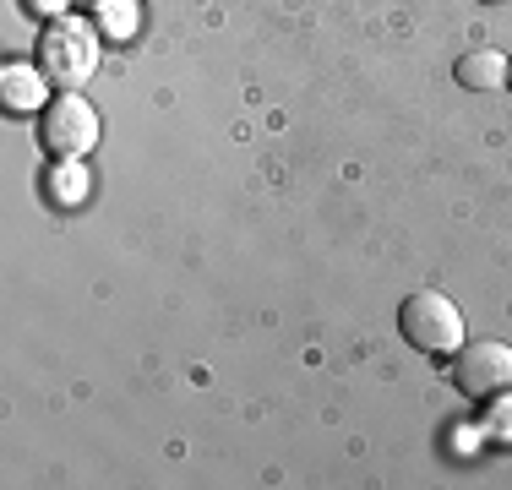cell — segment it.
Here are the masks:
<instances>
[{
	"mask_svg": "<svg viewBox=\"0 0 512 490\" xmlns=\"http://www.w3.org/2000/svg\"><path fill=\"white\" fill-rule=\"evenodd\" d=\"M99 28L93 22H82V17H60L44 28V39H39V71L55 82L60 93H77L82 82L99 71Z\"/></svg>",
	"mask_w": 512,
	"mask_h": 490,
	"instance_id": "cell-1",
	"label": "cell"
},
{
	"mask_svg": "<svg viewBox=\"0 0 512 490\" xmlns=\"http://www.w3.org/2000/svg\"><path fill=\"white\" fill-rule=\"evenodd\" d=\"M398 333H404L409 349H420V354H458L463 349V316L447 294L420 289L398 305Z\"/></svg>",
	"mask_w": 512,
	"mask_h": 490,
	"instance_id": "cell-2",
	"label": "cell"
},
{
	"mask_svg": "<svg viewBox=\"0 0 512 490\" xmlns=\"http://www.w3.org/2000/svg\"><path fill=\"white\" fill-rule=\"evenodd\" d=\"M39 137L55 158H82L93 142H99V109H93L82 93H55L50 104H44Z\"/></svg>",
	"mask_w": 512,
	"mask_h": 490,
	"instance_id": "cell-3",
	"label": "cell"
},
{
	"mask_svg": "<svg viewBox=\"0 0 512 490\" xmlns=\"http://www.w3.org/2000/svg\"><path fill=\"white\" fill-rule=\"evenodd\" d=\"M453 382H458V392H469L474 403L502 398V392H512V349L496 338L463 343L453 354Z\"/></svg>",
	"mask_w": 512,
	"mask_h": 490,
	"instance_id": "cell-4",
	"label": "cell"
},
{
	"mask_svg": "<svg viewBox=\"0 0 512 490\" xmlns=\"http://www.w3.org/2000/svg\"><path fill=\"white\" fill-rule=\"evenodd\" d=\"M0 98H6V109H17V115H33V109L50 104V77L33 66H6L0 71Z\"/></svg>",
	"mask_w": 512,
	"mask_h": 490,
	"instance_id": "cell-5",
	"label": "cell"
},
{
	"mask_svg": "<svg viewBox=\"0 0 512 490\" xmlns=\"http://www.w3.org/2000/svg\"><path fill=\"white\" fill-rule=\"evenodd\" d=\"M453 77H458L469 93L507 88V55H496V49H469V55H463L458 66H453Z\"/></svg>",
	"mask_w": 512,
	"mask_h": 490,
	"instance_id": "cell-6",
	"label": "cell"
},
{
	"mask_svg": "<svg viewBox=\"0 0 512 490\" xmlns=\"http://www.w3.org/2000/svg\"><path fill=\"white\" fill-rule=\"evenodd\" d=\"M44 191H50L55 207H77L82 196H88V169H82V158H60L50 169V180H44Z\"/></svg>",
	"mask_w": 512,
	"mask_h": 490,
	"instance_id": "cell-7",
	"label": "cell"
},
{
	"mask_svg": "<svg viewBox=\"0 0 512 490\" xmlns=\"http://www.w3.org/2000/svg\"><path fill=\"white\" fill-rule=\"evenodd\" d=\"M137 28H142L137 0H99V33H109V39H131Z\"/></svg>",
	"mask_w": 512,
	"mask_h": 490,
	"instance_id": "cell-8",
	"label": "cell"
},
{
	"mask_svg": "<svg viewBox=\"0 0 512 490\" xmlns=\"http://www.w3.org/2000/svg\"><path fill=\"white\" fill-rule=\"evenodd\" d=\"M485 436L502 441V447H512V392L491 398V414H485Z\"/></svg>",
	"mask_w": 512,
	"mask_h": 490,
	"instance_id": "cell-9",
	"label": "cell"
},
{
	"mask_svg": "<svg viewBox=\"0 0 512 490\" xmlns=\"http://www.w3.org/2000/svg\"><path fill=\"white\" fill-rule=\"evenodd\" d=\"M22 6H28L33 17H50V22H60V17H66V6H71V0H22Z\"/></svg>",
	"mask_w": 512,
	"mask_h": 490,
	"instance_id": "cell-10",
	"label": "cell"
},
{
	"mask_svg": "<svg viewBox=\"0 0 512 490\" xmlns=\"http://www.w3.org/2000/svg\"><path fill=\"white\" fill-rule=\"evenodd\" d=\"M480 6H512V0H480Z\"/></svg>",
	"mask_w": 512,
	"mask_h": 490,
	"instance_id": "cell-11",
	"label": "cell"
},
{
	"mask_svg": "<svg viewBox=\"0 0 512 490\" xmlns=\"http://www.w3.org/2000/svg\"><path fill=\"white\" fill-rule=\"evenodd\" d=\"M507 82H512V66H507Z\"/></svg>",
	"mask_w": 512,
	"mask_h": 490,
	"instance_id": "cell-12",
	"label": "cell"
}]
</instances>
